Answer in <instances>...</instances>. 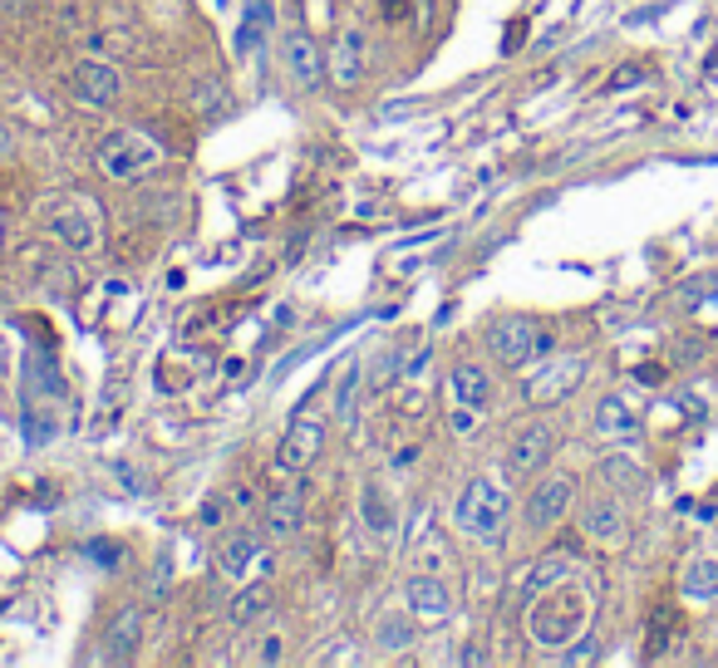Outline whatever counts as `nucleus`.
Masks as SVG:
<instances>
[{
  "mask_svg": "<svg viewBox=\"0 0 718 668\" xmlns=\"http://www.w3.org/2000/svg\"><path fill=\"white\" fill-rule=\"evenodd\" d=\"M359 522H365V532L374 540H389L399 526V506L394 496L384 492V482H365L359 486Z\"/></svg>",
  "mask_w": 718,
  "mask_h": 668,
  "instance_id": "obj_14",
  "label": "nucleus"
},
{
  "mask_svg": "<svg viewBox=\"0 0 718 668\" xmlns=\"http://www.w3.org/2000/svg\"><path fill=\"white\" fill-rule=\"evenodd\" d=\"M404 600H409V614H414L418 624H443L453 614V590L443 585L433 570H428V576H424V570H418V576H409Z\"/></svg>",
  "mask_w": 718,
  "mask_h": 668,
  "instance_id": "obj_11",
  "label": "nucleus"
},
{
  "mask_svg": "<svg viewBox=\"0 0 718 668\" xmlns=\"http://www.w3.org/2000/svg\"><path fill=\"white\" fill-rule=\"evenodd\" d=\"M99 173L113 177V183H133V177L153 173L157 163H163V147L153 143V138H143L139 129H123V133H109L99 143Z\"/></svg>",
  "mask_w": 718,
  "mask_h": 668,
  "instance_id": "obj_3",
  "label": "nucleus"
},
{
  "mask_svg": "<svg viewBox=\"0 0 718 668\" xmlns=\"http://www.w3.org/2000/svg\"><path fill=\"white\" fill-rule=\"evenodd\" d=\"M359 384H365V369H359V364H345V369H340V379H335V418H340V423H350V418H355Z\"/></svg>",
  "mask_w": 718,
  "mask_h": 668,
  "instance_id": "obj_26",
  "label": "nucleus"
},
{
  "mask_svg": "<svg viewBox=\"0 0 718 668\" xmlns=\"http://www.w3.org/2000/svg\"><path fill=\"white\" fill-rule=\"evenodd\" d=\"M580 364L586 359L580 354H566V359H552V364L542 369V374L526 384V394H532V403H556V398H566L576 388V379H580Z\"/></svg>",
  "mask_w": 718,
  "mask_h": 668,
  "instance_id": "obj_16",
  "label": "nucleus"
},
{
  "mask_svg": "<svg viewBox=\"0 0 718 668\" xmlns=\"http://www.w3.org/2000/svg\"><path fill=\"white\" fill-rule=\"evenodd\" d=\"M365 30L359 25H345L340 40H335V55H330V74L340 89H350V84H359V74H365Z\"/></svg>",
  "mask_w": 718,
  "mask_h": 668,
  "instance_id": "obj_17",
  "label": "nucleus"
},
{
  "mask_svg": "<svg viewBox=\"0 0 718 668\" xmlns=\"http://www.w3.org/2000/svg\"><path fill=\"white\" fill-rule=\"evenodd\" d=\"M580 532H586V540H596V546H620L625 540V506H620V496L610 492L590 496L580 506Z\"/></svg>",
  "mask_w": 718,
  "mask_h": 668,
  "instance_id": "obj_9",
  "label": "nucleus"
},
{
  "mask_svg": "<svg viewBox=\"0 0 718 668\" xmlns=\"http://www.w3.org/2000/svg\"><path fill=\"white\" fill-rule=\"evenodd\" d=\"M552 452H556L552 423H526V428L512 438V448H507V472H512V477H532L546 458H552Z\"/></svg>",
  "mask_w": 718,
  "mask_h": 668,
  "instance_id": "obj_10",
  "label": "nucleus"
},
{
  "mask_svg": "<svg viewBox=\"0 0 718 668\" xmlns=\"http://www.w3.org/2000/svg\"><path fill=\"white\" fill-rule=\"evenodd\" d=\"M448 384H453V398H458L463 408H472V413H482L492 403V379H488V369L482 364H468V359H463V364L448 374Z\"/></svg>",
  "mask_w": 718,
  "mask_h": 668,
  "instance_id": "obj_19",
  "label": "nucleus"
},
{
  "mask_svg": "<svg viewBox=\"0 0 718 668\" xmlns=\"http://www.w3.org/2000/svg\"><path fill=\"white\" fill-rule=\"evenodd\" d=\"M261 550H266V532H237L221 546V556H217V570H221V580H231V585H241V580L251 576V570L261 566Z\"/></svg>",
  "mask_w": 718,
  "mask_h": 668,
  "instance_id": "obj_13",
  "label": "nucleus"
},
{
  "mask_svg": "<svg viewBox=\"0 0 718 668\" xmlns=\"http://www.w3.org/2000/svg\"><path fill=\"white\" fill-rule=\"evenodd\" d=\"M301 526H305V492L301 486H281V492H271L266 516H261L266 540H291Z\"/></svg>",
  "mask_w": 718,
  "mask_h": 668,
  "instance_id": "obj_12",
  "label": "nucleus"
},
{
  "mask_svg": "<svg viewBox=\"0 0 718 668\" xmlns=\"http://www.w3.org/2000/svg\"><path fill=\"white\" fill-rule=\"evenodd\" d=\"M586 659H596V639H590V634H580V649L566 654V664H586Z\"/></svg>",
  "mask_w": 718,
  "mask_h": 668,
  "instance_id": "obj_30",
  "label": "nucleus"
},
{
  "mask_svg": "<svg viewBox=\"0 0 718 668\" xmlns=\"http://www.w3.org/2000/svg\"><path fill=\"white\" fill-rule=\"evenodd\" d=\"M15 6H20V0H15Z\"/></svg>",
  "mask_w": 718,
  "mask_h": 668,
  "instance_id": "obj_32",
  "label": "nucleus"
},
{
  "mask_svg": "<svg viewBox=\"0 0 718 668\" xmlns=\"http://www.w3.org/2000/svg\"><path fill=\"white\" fill-rule=\"evenodd\" d=\"M600 477H606L616 492H645V472H640L635 462H625V458H606L600 462Z\"/></svg>",
  "mask_w": 718,
  "mask_h": 668,
  "instance_id": "obj_27",
  "label": "nucleus"
},
{
  "mask_svg": "<svg viewBox=\"0 0 718 668\" xmlns=\"http://www.w3.org/2000/svg\"><path fill=\"white\" fill-rule=\"evenodd\" d=\"M414 614H379V624H374V644H379V649H384V654H404L409 649V644H414Z\"/></svg>",
  "mask_w": 718,
  "mask_h": 668,
  "instance_id": "obj_21",
  "label": "nucleus"
},
{
  "mask_svg": "<svg viewBox=\"0 0 718 668\" xmlns=\"http://www.w3.org/2000/svg\"><path fill=\"white\" fill-rule=\"evenodd\" d=\"M590 610H596L590 590L576 576H566L526 600V634L542 649H566V644H580V634L590 629Z\"/></svg>",
  "mask_w": 718,
  "mask_h": 668,
  "instance_id": "obj_1",
  "label": "nucleus"
},
{
  "mask_svg": "<svg viewBox=\"0 0 718 668\" xmlns=\"http://www.w3.org/2000/svg\"><path fill=\"white\" fill-rule=\"evenodd\" d=\"M566 576H576V560H572V556H546V560H536V570L526 576V585H522V604L532 600V595H542L546 585H556V580H566Z\"/></svg>",
  "mask_w": 718,
  "mask_h": 668,
  "instance_id": "obj_24",
  "label": "nucleus"
},
{
  "mask_svg": "<svg viewBox=\"0 0 718 668\" xmlns=\"http://www.w3.org/2000/svg\"><path fill=\"white\" fill-rule=\"evenodd\" d=\"M286 659V644H281V634H266V639L257 644V654H251V664L266 668V664H281Z\"/></svg>",
  "mask_w": 718,
  "mask_h": 668,
  "instance_id": "obj_28",
  "label": "nucleus"
},
{
  "mask_svg": "<svg viewBox=\"0 0 718 668\" xmlns=\"http://www.w3.org/2000/svg\"><path fill=\"white\" fill-rule=\"evenodd\" d=\"M679 590L689 600H718V560L714 556L689 560V566H684V576H679Z\"/></svg>",
  "mask_w": 718,
  "mask_h": 668,
  "instance_id": "obj_22",
  "label": "nucleus"
},
{
  "mask_svg": "<svg viewBox=\"0 0 718 668\" xmlns=\"http://www.w3.org/2000/svg\"><path fill=\"white\" fill-rule=\"evenodd\" d=\"M281 59H286V74L301 84V89H311V84L325 74V55L315 50V40L305 35V30H291V35L281 40Z\"/></svg>",
  "mask_w": 718,
  "mask_h": 668,
  "instance_id": "obj_15",
  "label": "nucleus"
},
{
  "mask_svg": "<svg viewBox=\"0 0 718 668\" xmlns=\"http://www.w3.org/2000/svg\"><path fill=\"white\" fill-rule=\"evenodd\" d=\"M325 448V418H295L276 448V472H305Z\"/></svg>",
  "mask_w": 718,
  "mask_h": 668,
  "instance_id": "obj_7",
  "label": "nucleus"
},
{
  "mask_svg": "<svg viewBox=\"0 0 718 668\" xmlns=\"http://www.w3.org/2000/svg\"><path fill=\"white\" fill-rule=\"evenodd\" d=\"M507 522H512V492L498 477H472L453 502V526L478 546H498L507 536Z\"/></svg>",
  "mask_w": 718,
  "mask_h": 668,
  "instance_id": "obj_2",
  "label": "nucleus"
},
{
  "mask_svg": "<svg viewBox=\"0 0 718 668\" xmlns=\"http://www.w3.org/2000/svg\"><path fill=\"white\" fill-rule=\"evenodd\" d=\"M50 231H55L59 241H65L69 251H79V256H94L104 241V227H99V207H94L89 197H69L59 201L55 211H50Z\"/></svg>",
  "mask_w": 718,
  "mask_h": 668,
  "instance_id": "obj_5",
  "label": "nucleus"
},
{
  "mask_svg": "<svg viewBox=\"0 0 718 668\" xmlns=\"http://www.w3.org/2000/svg\"><path fill=\"white\" fill-rule=\"evenodd\" d=\"M266 610H271V590L261 585V580H251V585L237 590V600H231L227 620H231V629H247V624H257Z\"/></svg>",
  "mask_w": 718,
  "mask_h": 668,
  "instance_id": "obj_20",
  "label": "nucleus"
},
{
  "mask_svg": "<svg viewBox=\"0 0 718 668\" xmlns=\"http://www.w3.org/2000/svg\"><path fill=\"white\" fill-rule=\"evenodd\" d=\"M69 89H74V99L89 103V109H113V103L123 99V74L84 59V65H74V74H69Z\"/></svg>",
  "mask_w": 718,
  "mask_h": 668,
  "instance_id": "obj_8",
  "label": "nucleus"
},
{
  "mask_svg": "<svg viewBox=\"0 0 718 668\" xmlns=\"http://www.w3.org/2000/svg\"><path fill=\"white\" fill-rule=\"evenodd\" d=\"M572 502H576V477L572 472L542 477V482L532 486V496H526V526H532V532H552V526L566 522Z\"/></svg>",
  "mask_w": 718,
  "mask_h": 668,
  "instance_id": "obj_6",
  "label": "nucleus"
},
{
  "mask_svg": "<svg viewBox=\"0 0 718 668\" xmlns=\"http://www.w3.org/2000/svg\"><path fill=\"white\" fill-rule=\"evenodd\" d=\"M640 79H645V69H640V65L616 69V79H610V94H616V89H630V84H640Z\"/></svg>",
  "mask_w": 718,
  "mask_h": 668,
  "instance_id": "obj_29",
  "label": "nucleus"
},
{
  "mask_svg": "<svg viewBox=\"0 0 718 668\" xmlns=\"http://www.w3.org/2000/svg\"><path fill=\"white\" fill-rule=\"evenodd\" d=\"M596 432H600L606 442L635 438V432H640V413L630 408V403L620 398V394H606V398L596 403Z\"/></svg>",
  "mask_w": 718,
  "mask_h": 668,
  "instance_id": "obj_18",
  "label": "nucleus"
},
{
  "mask_svg": "<svg viewBox=\"0 0 718 668\" xmlns=\"http://www.w3.org/2000/svg\"><path fill=\"white\" fill-rule=\"evenodd\" d=\"M139 639H143V614L129 604V610H119V620L109 624V654L113 659H133Z\"/></svg>",
  "mask_w": 718,
  "mask_h": 668,
  "instance_id": "obj_23",
  "label": "nucleus"
},
{
  "mask_svg": "<svg viewBox=\"0 0 718 668\" xmlns=\"http://www.w3.org/2000/svg\"><path fill=\"white\" fill-rule=\"evenodd\" d=\"M546 349H552V335H546L536 320H526V315L492 320V330H488V354L498 359L502 369H526L532 359H542Z\"/></svg>",
  "mask_w": 718,
  "mask_h": 668,
  "instance_id": "obj_4",
  "label": "nucleus"
},
{
  "mask_svg": "<svg viewBox=\"0 0 718 668\" xmlns=\"http://www.w3.org/2000/svg\"><path fill=\"white\" fill-rule=\"evenodd\" d=\"M10 153H15V138H10V129L0 123V157H10Z\"/></svg>",
  "mask_w": 718,
  "mask_h": 668,
  "instance_id": "obj_31",
  "label": "nucleus"
},
{
  "mask_svg": "<svg viewBox=\"0 0 718 668\" xmlns=\"http://www.w3.org/2000/svg\"><path fill=\"white\" fill-rule=\"evenodd\" d=\"M266 30H271V0H247V20H241V30H237L241 55H251V50L266 40Z\"/></svg>",
  "mask_w": 718,
  "mask_h": 668,
  "instance_id": "obj_25",
  "label": "nucleus"
}]
</instances>
